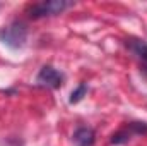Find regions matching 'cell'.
Returning <instances> with one entry per match:
<instances>
[{"label":"cell","mask_w":147,"mask_h":146,"mask_svg":"<svg viewBox=\"0 0 147 146\" xmlns=\"http://www.w3.org/2000/svg\"><path fill=\"white\" fill-rule=\"evenodd\" d=\"M28 40V28L21 21H14L9 26H3L0 29V41L7 45L9 48H22Z\"/></svg>","instance_id":"cell-1"},{"label":"cell","mask_w":147,"mask_h":146,"mask_svg":"<svg viewBox=\"0 0 147 146\" xmlns=\"http://www.w3.org/2000/svg\"><path fill=\"white\" fill-rule=\"evenodd\" d=\"M72 5H74L72 0H48V2H39V3L28 7V14L33 19H41V17H46V16L62 14L63 10H67Z\"/></svg>","instance_id":"cell-2"},{"label":"cell","mask_w":147,"mask_h":146,"mask_svg":"<svg viewBox=\"0 0 147 146\" xmlns=\"http://www.w3.org/2000/svg\"><path fill=\"white\" fill-rule=\"evenodd\" d=\"M140 134H147L146 122H128L123 129H120L111 136V145H125L134 136H140Z\"/></svg>","instance_id":"cell-3"},{"label":"cell","mask_w":147,"mask_h":146,"mask_svg":"<svg viewBox=\"0 0 147 146\" xmlns=\"http://www.w3.org/2000/svg\"><path fill=\"white\" fill-rule=\"evenodd\" d=\"M36 83H38V86H43V88L58 89V88L63 84V76L58 72L55 67L45 65V67H41V71L38 72Z\"/></svg>","instance_id":"cell-4"},{"label":"cell","mask_w":147,"mask_h":146,"mask_svg":"<svg viewBox=\"0 0 147 146\" xmlns=\"http://www.w3.org/2000/svg\"><path fill=\"white\" fill-rule=\"evenodd\" d=\"M72 141L75 146H94V143H96V132L91 127L82 126V127L75 129V132L72 136Z\"/></svg>","instance_id":"cell-5"},{"label":"cell","mask_w":147,"mask_h":146,"mask_svg":"<svg viewBox=\"0 0 147 146\" xmlns=\"http://www.w3.org/2000/svg\"><path fill=\"white\" fill-rule=\"evenodd\" d=\"M127 46L147 64V43L140 41V40H127Z\"/></svg>","instance_id":"cell-6"},{"label":"cell","mask_w":147,"mask_h":146,"mask_svg":"<svg viewBox=\"0 0 147 146\" xmlns=\"http://www.w3.org/2000/svg\"><path fill=\"white\" fill-rule=\"evenodd\" d=\"M86 93H87V84H86V83H80L72 93H70L69 102H70V103H79V102L86 96Z\"/></svg>","instance_id":"cell-7"}]
</instances>
